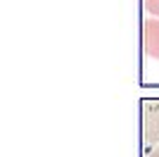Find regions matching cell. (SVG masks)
<instances>
[{
  "instance_id": "obj_4",
  "label": "cell",
  "mask_w": 159,
  "mask_h": 157,
  "mask_svg": "<svg viewBox=\"0 0 159 157\" xmlns=\"http://www.w3.org/2000/svg\"><path fill=\"white\" fill-rule=\"evenodd\" d=\"M150 157H159V145H157V148H154L152 152H150Z\"/></svg>"
},
{
  "instance_id": "obj_1",
  "label": "cell",
  "mask_w": 159,
  "mask_h": 157,
  "mask_svg": "<svg viewBox=\"0 0 159 157\" xmlns=\"http://www.w3.org/2000/svg\"><path fill=\"white\" fill-rule=\"evenodd\" d=\"M143 50L147 57L159 59V19L147 17L143 21Z\"/></svg>"
},
{
  "instance_id": "obj_2",
  "label": "cell",
  "mask_w": 159,
  "mask_h": 157,
  "mask_svg": "<svg viewBox=\"0 0 159 157\" xmlns=\"http://www.w3.org/2000/svg\"><path fill=\"white\" fill-rule=\"evenodd\" d=\"M143 126L147 140H159V102H150L143 110Z\"/></svg>"
},
{
  "instance_id": "obj_3",
  "label": "cell",
  "mask_w": 159,
  "mask_h": 157,
  "mask_svg": "<svg viewBox=\"0 0 159 157\" xmlns=\"http://www.w3.org/2000/svg\"><path fill=\"white\" fill-rule=\"evenodd\" d=\"M145 7H147L150 17H157L159 19V0H145Z\"/></svg>"
}]
</instances>
